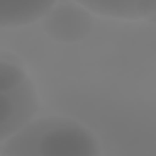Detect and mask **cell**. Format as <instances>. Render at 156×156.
<instances>
[{"label":"cell","mask_w":156,"mask_h":156,"mask_svg":"<svg viewBox=\"0 0 156 156\" xmlns=\"http://www.w3.org/2000/svg\"><path fill=\"white\" fill-rule=\"evenodd\" d=\"M0 156H100V144L78 119L32 117L2 141Z\"/></svg>","instance_id":"cell-1"},{"label":"cell","mask_w":156,"mask_h":156,"mask_svg":"<svg viewBox=\"0 0 156 156\" xmlns=\"http://www.w3.org/2000/svg\"><path fill=\"white\" fill-rule=\"evenodd\" d=\"M58 0H0V29L39 22Z\"/></svg>","instance_id":"cell-5"},{"label":"cell","mask_w":156,"mask_h":156,"mask_svg":"<svg viewBox=\"0 0 156 156\" xmlns=\"http://www.w3.org/2000/svg\"><path fill=\"white\" fill-rule=\"evenodd\" d=\"M41 24H44V32L54 41L73 44V41H80L90 34L93 15L76 2H56L41 17Z\"/></svg>","instance_id":"cell-3"},{"label":"cell","mask_w":156,"mask_h":156,"mask_svg":"<svg viewBox=\"0 0 156 156\" xmlns=\"http://www.w3.org/2000/svg\"><path fill=\"white\" fill-rule=\"evenodd\" d=\"M37 90L24 68L0 56V141L37 117Z\"/></svg>","instance_id":"cell-2"},{"label":"cell","mask_w":156,"mask_h":156,"mask_svg":"<svg viewBox=\"0 0 156 156\" xmlns=\"http://www.w3.org/2000/svg\"><path fill=\"white\" fill-rule=\"evenodd\" d=\"M83 10L110 20H149L156 10V0H73Z\"/></svg>","instance_id":"cell-4"}]
</instances>
